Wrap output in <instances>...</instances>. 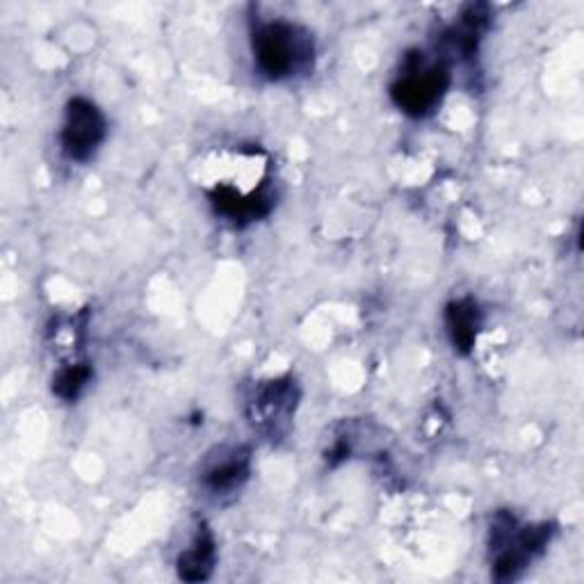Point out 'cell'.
<instances>
[{"instance_id": "cell-1", "label": "cell", "mask_w": 584, "mask_h": 584, "mask_svg": "<svg viewBox=\"0 0 584 584\" xmlns=\"http://www.w3.org/2000/svg\"><path fill=\"white\" fill-rule=\"evenodd\" d=\"M254 53L258 69L272 80H282L311 65L313 40L299 25L272 21L254 33Z\"/></svg>"}, {"instance_id": "cell-2", "label": "cell", "mask_w": 584, "mask_h": 584, "mask_svg": "<svg viewBox=\"0 0 584 584\" xmlns=\"http://www.w3.org/2000/svg\"><path fill=\"white\" fill-rule=\"evenodd\" d=\"M550 535L552 530L548 522L535 528H518L511 516L498 514L494 528H491V546L496 550V580H516L520 571L532 562V558L546 548Z\"/></svg>"}, {"instance_id": "cell-3", "label": "cell", "mask_w": 584, "mask_h": 584, "mask_svg": "<svg viewBox=\"0 0 584 584\" xmlns=\"http://www.w3.org/2000/svg\"><path fill=\"white\" fill-rule=\"evenodd\" d=\"M448 85L450 74L443 65H425L420 55H409L390 95L405 112L422 117L441 103Z\"/></svg>"}, {"instance_id": "cell-4", "label": "cell", "mask_w": 584, "mask_h": 584, "mask_svg": "<svg viewBox=\"0 0 584 584\" xmlns=\"http://www.w3.org/2000/svg\"><path fill=\"white\" fill-rule=\"evenodd\" d=\"M106 140V117L101 110L85 99H74L67 106L59 144L67 158L76 163L89 161Z\"/></svg>"}, {"instance_id": "cell-5", "label": "cell", "mask_w": 584, "mask_h": 584, "mask_svg": "<svg viewBox=\"0 0 584 584\" xmlns=\"http://www.w3.org/2000/svg\"><path fill=\"white\" fill-rule=\"evenodd\" d=\"M445 324L454 350H459L461 354H469L477 341V333L482 327L480 306L473 299L452 301L445 309Z\"/></svg>"}, {"instance_id": "cell-6", "label": "cell", "mask_w": 584, "mask_h": 584, "mask_svg": "<svg viewBox=\"0 0 584 584\" xmlns=\"http://www.w3.org/2000/svg\"><path fill=\"white\" fill-rule=\"evenodd\" d=\"M218 560V550H214V539L206 526L197 530L195 541L190 548L180 552L178 558V575L186 582H203L210 577Z\"/></svg>"}, {"instance_id": "cell-7", "label": "cell", "mask_w": 584, "mask_h": 584, "mask_svg": "<svg viewBox=\"0 0 584 584\" xmlns=\"http://www.w3.org/2000/svg\"><path fill=\"white\" fill-rule=\"evenodd\" d=\"M250 477V452L247 450H233L224 454V459L214 461L206 471L203 484L212 494H231L240 488Z\"/></svg>"}, {"instance_id": "cell-8", "label": "cell", "mask_w": 584, "mask_h": 584, "mask_svg": "<svg viewBox=\"0 0 584 584\" xmlns=\"http://www.w3.org/2000/svg\"><path fill=\"white\" fill-rule=\"evenodd\" d=\"M295 386L290 382H272L267 388L261 390L256 399V409L265 422H279L290 418L295 409Z\"/></svg>"}, {"instance_id": "cell-9", "label": "cell", "mask_w": 584, "mask_h": 584, "mask_svg": "<svg viewBox=\"0 0 584 584\" xmlns=\"http://www.w3.org/2000/svg\"><path fill=\"white\" fill-rule=\"evenodd\" d=\"M89 377H91V371H89L87 363L67 365L55 375L53 390L57 397H63V399H76L82 393V388L87 386Z\"/></svg>"}]
</instances>
